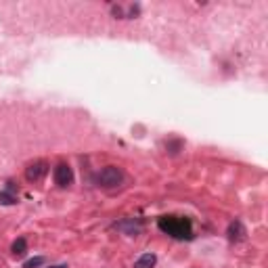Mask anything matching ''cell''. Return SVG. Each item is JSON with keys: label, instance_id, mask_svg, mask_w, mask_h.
Returning a JSON list of instances; mask_svg holds the SVG:
<instances>
[{"label": "cell", "instance_id": "8fae6325", "mask_svg": "<svg viewBox=\"0 0 268 268\" xmlns=\"http://www.w3.org/2000/svg\"><path fill=\"white\" fill-rule=\"evenodd\" d=\"M44 262H46V258L38 256V258H32V260H27V262L23 264V268H40Z\"/></svg>", "mask_w": 268, "mask_h": 268}, {"label": "cell", "instance_id": "9c48e42d", "mask_svg": "<svg viewBox=\"0 0 268 268\" xmlns=\"http://www.w3.org/2000/svg\"><path fill=\"white\" fill-rule=\"evenodd\" d=\"M157 262V258L153 254H143L138 260L134 262V268H153Z\"/></svg>", "mask_w": 268, "mask_h": 268}, {"label": "cell", "instance_id": "277c9868", "mask_svg": "<svg viewBox=\"0 0 268 268\" xmlns=\"http://www.w3.org/2000/svg\"><path fill=\"white\" fill-rule=\"evenodd\" d=\"M113 228H115V231H120V233H124V235H128V237H136L138 233L143 231V222L138 220V218H124V220L115 222Z\"/></svg>", "mask_w": 268, "mask_h": 268}, {"label": "cell", "instance_id": "3957f363", "mask_svg": "<svg viewBox=\"0 0 268 268\" xmlns=\"http://www.w3.org/2000/svg\"><path fill=\"white\" fill-rule=\"evenodd\" d=\"M53 178H55V184L61 186V188H67V186L74 184V172L67 164H59L53 172Z\"/></svg>", "mask_w": 268, "mask_h": 268}, {"label": "cell", "instance_id": "52a82bcc", "mask_svg": "<svg viewBox=\"0 0 268 268\" xmlns=\"http://www.w3.org/2000/svg\"><path fill=\"white\" fill-rule=\"evenodd\" d=\"M0 203L2 205H15L17 203V188L13 182H6L4 191H0Z\"/></svg>", "mask_w": 268, "mask_h": 268}, {"label": "cell", "instance_id": "5b68a950", "mask_svg": "<svg viewBox=\"0 0 268 268\" xmlns=\"http://www.w3.org/2000/svg\"><path fill=\"white\" fill-rule=\"evenodd\" d=\"M46 172H48V164L46 162H34V164L27 166L25 178L29 182H38V180H42V178L46 176Z\"/></svg>", "mask_w": 268, "mask_h": 268}, {"label": "cell", "instance_id": "6da1fadb", "mask_svg": "<svg viewBox=\"0 0 268 268\" xmlns=\"http://www.w3.org/2000/svg\"><path fill=\"white\" fill-rule=\"evenodd\" d=\"M157 226H160L162 233L170 235L172 239H178V241L193 239V224L184 216H162L157 220Z\"/></svg>", "mask_w": 268, "mask_h": 268}, {"label": "cell", "instance_id": "ba28073f", "mask_svg": "<svg viewBox=\"0 0 268 268\" xmlns=\"http://www.w3.org/2000/svg\"><path fill=\"white\" fill-rule=\"evenodd\" d=\"M138 11H141L138 6H111V13L117 19H132L134 15H138Z\"/></svg>", "mask_w": 268, "mask_h": 268}, {"label": "cell", "instance_id": "7c38bea8", "mask_svg": "<svg viewBox=\"0 0 268 268\" xmlns=\"http://www.w3.org/2000/svg\"><path fill=\"white\" fill-rule=\"evenodd\" d=\"M53 268H67V266H53Z\"/></svg>", "mask_w": 268, "mask_h": 268}, {"label": "cell", "instance_id": "8992f818", "mask_svg": "<svg viewBox=\"0 0 268 268\" xmlns=\"http://www.w3.org/2000/svg\"><path fill=\"white\" fill-rule=\"evenodd\" d=\"M226 235H228V241H231V243H239V241H243V239H245L247 231H245V226H243V222H241V220H233L231 224H228Z\"/></svg>", "mask_w": 268, "mask_h": 268}, {"label": "cell", "instance_id": "7a4b0ae2", "mask_svg": "<svg viewBox=\"0 0 268 268\" xmlns=\"http://www.w3.org/2000/svg\"><path fill=\"white\" fill-rule=\"evenodd\" d=\"M94 182L98 186H103V188H115V186H120L124 182V172L117 166H107V168H103L101 172H96Z\"/></svg>", "mask_w": 268, "mask_h": 268}, {"label": "cell", "instance_id": "30bf717a", "mask_svg": "<svg viewBox=\"0 0 268 268\" xmlns=\"http://www.w3.org/2000/svg\"><path fill=\"white\" fill-rule=\"evenodd\" d=\"M11 252H13V256H15V258L25 256V252H27V241H25V237H19V239L13 243Z\"/></svg>", "mask_w": 268, "mask_h": 268}]
</instances>
